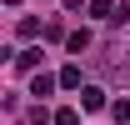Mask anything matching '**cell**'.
<instances>
[{
	"mask_svg": "<svg viewBox=\"0 0 130 125\" xmlns=\"http://www.w3.org/2000/svg\"><path fill=\"white\" fill-rule=\"evenodd\" d=\"M55 80H60V75H35V80H30V95H35V100H45V95L55 90Z\"/></svg>",
	"mask_w": 130,
	"mask_h": 125,
	"instance_id": "obj_1",
	"label": "cell"
},
{
	"mask_svg": "<svg viewBox=\"0 0 130 125\" xmlns=\"http://www.w3.org/2000/svg\"><path fill=\"white\" fill-rule=\"evenodd\" d=\"M80 105L85 110H100V105H105V90H100V85H85V90H80Z\"/></svg>",
	"mask_w": 130,
	"mask_h": 125,
	"instance_id": "obj_2",
	"label": "cell"
},
{
	"mask_svg": "<svg viewBox=\"0 0 130 125\" xmlns=\"http://www.w3.org/2000/svg\"><path fill=\"white\" fill-rule=\"evenodd\" d=\"M65 45H70V50H75V55H80V50L90 45V30H70V35H65Z\"/></svg>",
	"mask_w": 130,
	"mask_h": 125,
	"instance_id": "obj_3",
	"label": "cell"
},
{
	"mask_svg": "<svg viewBox=\"0 0 130 125\" xmlns=\"http://www.w3.org/2000/svg\"><path fill=\"white\" fill-rule=\"evenodd\" d=\"M60 85L75 90V85H80V65H65V70H60Z\"/></svg>",
	"mask_w": 130,
	"mask_h": 125,
	"instance_id": "obj_4",
	"label": "cell"
},
{
	"mask_svg": "<svg viewBox=\"0 0 130 125\" xmlns=\"http://www.w3.org/2000/svg\"><path fill=\"white\" fill-rule=\"evenodd\" d=\"M90 15H95V20H110L115 5H110V0H90Z\"/></svg>",
	"mask_w": 130,
	"mask_h": 125,
	"instance_id": "obj_5",
	"label": "cell"
},
{
	"mask_svg": "<svg viewBox=\"0 0 130 125\" xmlns=\"http://www.w3.org/2000/svg\"><path fill=\"white\" fill-rule=\"evenodd\" d=\"M55 125H80V110H70V105L55 110Z\"/></svg>",
	"mask_w": 130,
	"mask_h": 125,
	"instance_id": "obj_6",
	"label": "cell"
},
{
	"mask_svg": "<svg viewBox=\"0 0 130 125\" xmlns=\"http://www.w3.org/2000/svg\"><path fill=\"white\" fill-rule=\"evenodd\" d=\"M130 20V0H120V5H115V15H110V25H125Z\"/></svg>",
	"mask_w": 130,
	"mask_h": 125,
	"instance_id": "obj_7",
	"label": "cell"
},
{
	"mask_svg": "<svg viewBox=\"0 0 130 125\" xmlns=\"http://www.w3.org/2000/svg\"><path fill=\"white\" fill-rule=\"evenodd\" d=\"M110 115H115L120 125H125V120H130V100H115V105H110Z\"/></svg>",
	"mask_w": 130,
	"mask_h": 125,
	"instance_id": "obj_8",
	"label": "cell"
},
{
	"mask_svg": "<svg viewBox=\"0 0 130 125\" xmlns=\"http://www.w3.org/2000/svg\"><path fill=\"white\" fill-rule=\"evenodd\" d=\"M5 5H20V0H5Z\"/></svg>",
	"mask_w": 130,
	"mask_h": 125,
	"instance_id": "obj_9",
	"label": "cell"
}]
</instances>
